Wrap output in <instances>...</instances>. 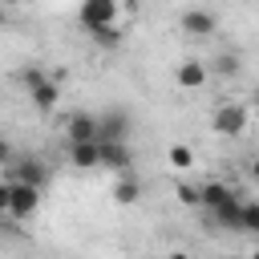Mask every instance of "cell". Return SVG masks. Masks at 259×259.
Listing matches in <instances>:
<instances>
[{
    "mask_svg": "<svg viewBox=\"0 0 259 259\" xmlns=\"http://www.w3.org/2000/svg\"><path fill=\"white\" fill-rule=\"evenodd\" d=\"M117 16H121V4H113V0H85L77 8V20L85 24V32L105 28V24H117Z\"/></svg>",
    "mask_w": 259,
    "mask_h": 259,
    "instance_id": "6da1fadb",
    "label": "cell"
},
{
    "mask_svg": "<svg viewBox=\"0 0 259 259\" xmlns=\"http://www.w3.org/2000/svg\"><path fill=\"white\" fill-rule=\"evenodd\" d=\"M210 130L223 134V138H239V134L247 130V105H239V101H223V105L214 109Z\"/></svg>",
    "mask_w": 259,
    "mask_h": 259,
    "instance_id": "7a4b0ae2",
    "label": "cell"
},
{
    "mask_svg": "<svg viewBox=\"0 0 259 259\" xmlns=\"http://www.w3.org/2000/svg\"><path fill=\"white\" fill-rule=\"evenodd\" d=\"M97 158H101V170L130 174V166H134V146H130V142H97Z\"/></svg>",
    "mask_w": 259,
    "mask_h": 259,
    "instance_id": "3957f363",
    "label": "cell"
},
{
    "mask_svg": "<svg viewBox=\"0 0 259 259\" xmlns=\"http://www.w3.org/2000/svg\"><path fill=\"white\" fill-rule=\"evenodd\" d=\"M36 206H40V190L20 186V182H8V214L12 219H32Z\"/></svg>",
    "mask_w": 259,
    "mask_h": 259,
    "instance_id": "277c9868",
    "label": "cell"
},
{
    "mask_svg": "<svg viewBox=\"0 0 259 259\" xmlns=\"http://www.w3.org/2000/svg\"><path fill=\"white\" fill-rule=\"evenodd\" d=\"M130 134V113L125 109H105L97 117V142H125Z\"/></svg>",
    "mask_w": 259,
    "mask_h": 259,
    "instance_id": "5b68a950",
    "label": "cell"
},
{
    "mask_svg": "<svg viewBox=\"0 0 259 259\" xmlns=\"http://www.w3.org/2000/svg\"><path fill=\"white\" fill-rule=\"evenodd\" d=\"M65 138H69V146H85V142H97V117L93 113H69V121H65Z\"/></svg>",
    "mask_w": 259,
    "mask_h": 259,
    "instance_id": "8992f818",
    "label": "cell"
},
{
    "mask_svg": "<svg viewBox=\"0 0 259 259\" xmlns=\"http://www.w3.org/2000/svg\"><path fill=\"white\" fill-rule=\"evenodd\" d=\"M8 182H20V186L40 190V186L49 182V170H45V162H40V158H20V162L12 166V178H8Z\"/></svg>",
    "mask_w": 259,
    "mask_h": 259,
    "instance_id": "52a82bcc",
    "label": "cell"
},
{
    "mask_svg": "<svg viewBox=\"0 0 259 259\" xmlns=\"http://www.w3.org/2000/svg\"><path fill=\"white\" fill-rule=\"evenodd\" d=\"M219 28V16L210 12V8H186L182 12V32H190V36H210Z\"/></svg>",
    "mask_w": 259,
    "mask_h": 259,
    "instance_id": "ba28073f",
    "label": "cell"
},
{
    "mask_svg": "<svg viewBox=\"0 0 259 259\" xmlns=\"http://www.w3.org/2000/svg\"><path fill=\"white\" fill-rule=\"evenodd\" d=\"M214 223H219V227H227V231H235V235H243V198H239V194H231V198L214 210Z\"/></svg>",
    "mask_w": 259,
    "mask_h": 259,
    "instance_id": "9c48e42d",
    "label": "cell"
},
{
    "mask_svg": "<svg viewBox=\"0 0 259 259\" xmlns=\"http://www.w3.org/2000/svg\"><path fill=\"white\" fill-rule=\"evenodd\" d=\"M174 81H178L182 89H202V85H206V65H202V61H182V65L174 69Z\"/></svg>",
    "mask_w": 259,
    "mask_h": 259,
    "instance_id": "30bf717a",
    "label": "cell"
},
{
    "mask_svg": "<svg viewBox=\"0 0 259 259\" xmlns=\"http://www.w3.org/2000/svg\"><path fill=\"white\" fill-rule=\"evenodd\" d=\"M28 97H32V105H36L40 113H53V109H57V101H61V85L49 77V81H45V85H36Z\"/></svg>",
    "mask_w": 259,
    "mask_h": 259,
    "instance_id": "8fae6325",
    "label": "cell"
},
{
    "mask_svg": "<svg viewBox=\"0 0 259 259\" xmlns=\"http://www.w3.org/2000/svg\"><path fill=\"white\" fill-rule=\"evenodd\" d=\"M142 198V182L134 178V174H121L117 178V186H113V202H121V206H134Z\"/></svg>",
    "mask_w": 259,
    "mask_h": 259,
    "instance_id": "7c38bea8",
    "label": "cell"
},
{
    "mask_svg": "<svg viewBox=\"0 0 259 259\" xmlns=\"http://www.w3.org/2000/svg\"><path fill=\"white\" fill-rule=\"evenodd\" d=\"M69 162H73L77 170H93V166H101V158H97V142H85V146H69Z\"/></svg>",
    "mask_w": 259,
    "mask_h": 259,
    "instance_id": "4fadbf2b",
    "label": "cell"
},
{
    "mask_svg": "<svg viewBox=\"0 0 259 259\" xmlns=\"http://www.w3.org/2000/svg\"><path fill=\"white\" fill-rule=\"evenodd\" d=\"M231 194H235V190H231L227 182H206V186H202V206L219 210V206H223V202H227Z\"/></svg>",
    "mask_w": 259,
    "mask_h": 259,
    "instance_id": "5bb4252c",
    "label": "cell"
},
{
    "mask_svg": "<svg viewBox=\"0 0 259 259\" xmlns=\"http://www.w3.org/2000/svg\"><path fill=\"white\" fill-rule=\"evenodd\" d=\"M121 36H125V32H121L117 24H105V28H93V32H89V40H93L97 49H117Z\"/></svg>",
    "mask_w": 259,
    "mask_h": 259,
    "instance_id": "9a60e30c",
    "label": "cell"
},
{
    "mask_svg": "<svg viewBox=\"0 0 259 259\" xmlns=\"http://www.w3.org/2000/svg\"><path fill=\"white\" fill-rule=\"evenodd\" d=\"M166 162H170L174 170H190V166H194V150H190L186 142H174V146L166 150Z\"/></svg>",
    "mask_w": 259,
    "mask_h": 259,
    "instance_id": "2e32d148",
    "label": "cell"
},
{
    "mask_svg": "<svg viewBox=\"0 0 259 259\" xmlns=\"http://www.w3.org/2000/svg\"><path fill=\"white\" fill-rule=\"evenodd\" d=\"M174 198H178L182 206H202V186H194V182H178V186H174Z\"/></svg>",
    "mask_w": 259,
    "mask_h": 259,
    "instance_id": "e0dca14e",
    "label": "cell"
},
{
    "mask_svg": "<svg viewBox=\"0 0 259 259\" xmlns=\"http://www.w3.org/2000/svg\"><path fill=\"white\" fill-rule=\"evenodd\" d=\"M243 235H259V198L243 202Z\"/></svg>",
    "mask_w": 259,
    "mask_h": 259,
    "instance_id": "ac0fdd59",
    "label": "cell"
},
{
    "mask_svg": "<svg viewBox=\"0 0 259 259\" xmlns=\"http://www.w3.org/2000/svg\"><path fill=\"white\" fill-rule=\"evenodd\" d=\"M20 81H24V89H28V93H32V89H36V85H45V81H49V73H45V69H40V65H28V69H24V73H20Z\"/></svg>",
    "mask_w": 259,
    "mask_h": 259,
    "instance_id": "d6986e66",
    "label": "cell"
},
{
    "mask_svg": "<svg viewBox=\"0 0 259 259\" xmlns=\"http://www.w3.org/2000/svg\"><path fill=\"white\" fill-rule=\"evenodd\" d=\"M219 73H223V77H235V73H239V57H235V53H223V57H219Z\"/></svg>",
    "mask_w": 259,
    "mask_h": 259,
    "instance_id": "ffe728a7",
    "label": "cell"
},
{
    "mask_svg": "<svg viewBox=\"0 0 259 259\" xmlns=\"http://www.w3.org/2000/svg\"><path fill=\"white\" fill-rule=\"evenodd\" d=\"M0 166H16V154H12L8 138H0Z\"/></svg>",
    "mask_w": 259,
    "mask_h": 259,
    "instance_id": "44dd1931",
    "label": "cell"
},
{
    "mask_svg": "<svg viewBox=\"0 0 259 259\" xmlns=\"http://www.w3.org/2000/svg\"><path fill=\"white\" fill-rule=\"evenodd\" d=\"M0 214H8V182H0Z\"/></svg>",
    "mask_w": 259,
    "mask_h": 259,
    "instance_id": "7402d4cb",
    "label": "cell"
},
{
    "mask_svg": "<svg viewBox=\"0 0 259 259\" xmlns=\"http://www.w3.org/2000/svg\"><path fill=\"white\" fill-rule=\"evenodd\" d=\"M251 178H255V182H259V158H255V162H251Z\"/></svg>",
    "mask_w": 259,
    "mask_h": 259,
    "instance_id": "603a6c76",
    "label": "cell"
},
{
    "mask_svg": "<svg viewBox=\"0 0 259 259\" xmlns=\"http://www.w3.org/2000/svg\"><path fill=\"white\" fill-rule=\"evenodd\" d=\"M166 259H190V255H186V251H170Z\"/></svg>",
    "mask_w": 259,
    "mask_h": 259,
    "instance_id": "cb8c5ba5",
    "label": "cell"
},
{
    "mask_svg": "<svg viewBox=\"0 0 259 259\" xmlns=\"http://www.w3.org/2000/svg\"><path fill=\"white\" fill-rule=\"evenodd\" d=\"M4 20H8V12H4V8H0V24H4Z\"/></svg>",
    "mask_w": 259,
    "mask_h": 259,
    "instance_id": "d4e9b609",
    "label": "cell"
},
{
    "mask_svg": "<svg viewBox=\"0 0 259 259\" xmlns=\"http://www.w3.org/2000/svg\"><path fill=\"white\" fill-rule=\"evenodd\" d=\"M251 259H259V247H255V251H251Z\"/></svg>",
    "mask_w": 259,
    "mask_h": 259,
    "instance_id": "484cf974",
    "label": "cell"
}]
</instances>
